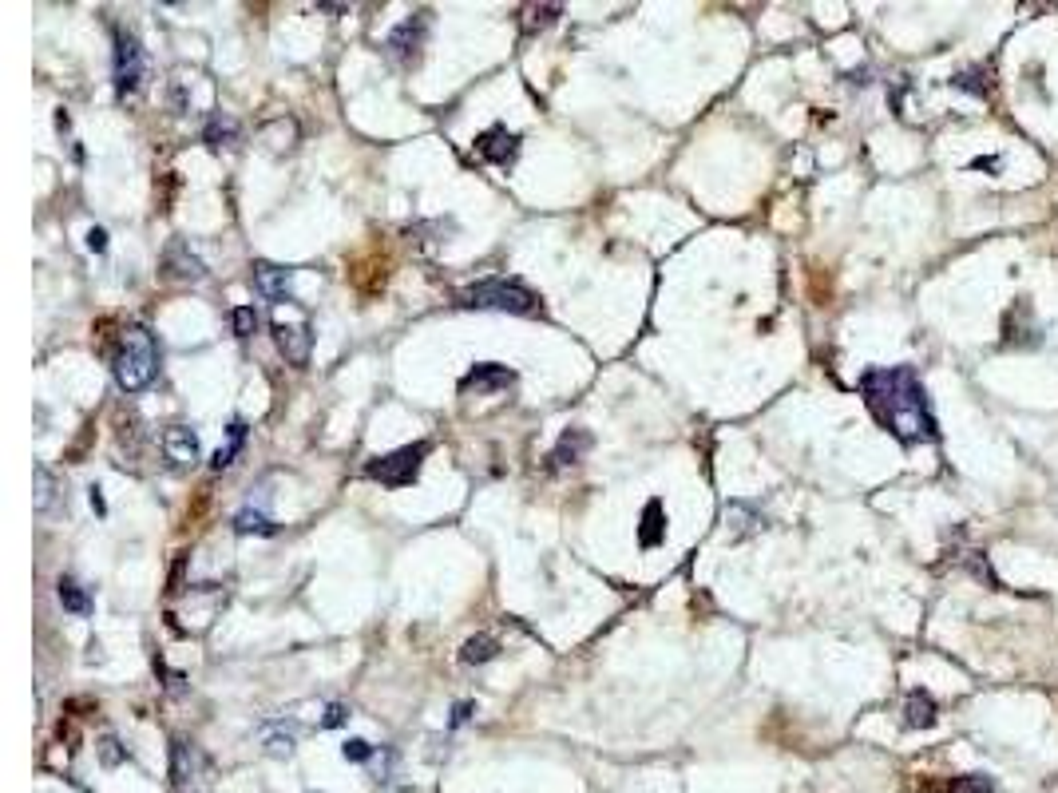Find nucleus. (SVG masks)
I'll return each mask as SVG.
<instances>
[{"label": "nucleus", "instance_id": "8", "mask_svg": "<svg viewBox=\"0 0 1058 793\" xmlns=\"http://www.w3.org/2000/svg\"><path fill=\"white\" fill-rule=\"evenodd\" d=\"M211 270H207V262L183 242V238H175L171 246H167V254H163V278L167 282H203Z\"/></svg>", "mask_w": 1058, "mask_h": 793}, {"label": "nucleus", "instance_id": "21", "mask_svg": "<svg viewBox=\"0 0 1058 793\" xmlns=\"http://www.w3.org/2000/svg\"><path fill=\"white\" fill-rule=\"evenodd\" d=\"M234 532H242V536H250V532H258V536H274L278 528H274V520H270L266 512H258V508H242V512L234 516Z\"/></svg>", "mask_w": 1058, "mask_h": 793}, {"label": "nucleus", "instance_id": "19", "mask_svg": "<svg viewBox=\"0 0 1058 793\" xmlns=\"http://www.w3.org/2000/svg\"><path fill=\"white\" fill-rule=\"evenodd\" d=\"M238 135H242V131H238V123H234L230 115H222V112L211 115V123L203 127V139H207L211 147H230V143H238Z\"/></svg>", "mask_w": 1058, "mask_h": 793}, {"label": "nucleus", "instance_id": "29", "mask_svg": "<svg viewBox=\"0 0 1058 793\" xmlns=\"http://www.w3.org/2000/svg\"><path fill=\"white\" fill-rule=\"evenodd\" d=\"M123 758H127V754H123V750H119V742L107 734L104 742H100V762H104V766H119Z\"/></svg>", "mask_w": 1058, "mask_h": 793}, {"label": "nucleus", "instance_id": "20", "mask_svg": "<svg viewBox=\"0 0 1058 793\" xmlns=\"http://www.w3.org/2000/svg\"><path fill=\"white\" fill-rule=\"evenodd\" d=\"M230 441H226V449H218L211 460V468L214 472H222V468H230L234 464V456L242 453V445H246V421H230Z\"/></svg>", "mask_w": 1058, "mask_h": 793}, {"label": "nucleus", "instance_id": "33", "mask_svg": "<svg viewBox=\"0 0 1058 793\" xmlns=\"http://www.w3.org/2000/svg\"><path fill=\"white\" fill-rule=\"evenodd\" d=\"M971 167H975V171H1003V155H983V159H975Z\"/></svg>", "mask_w": 1058, "mask_h": 793}, {"label": "nucleus", "instance_id": "24", "mask_svg": "<svg viewBox=\"0 0 1058 793\" xmlns=\"http://www.w3.org/2000/svg\"><path fill=\"white\" fill-rule=\"evenodd\" d=\"M32 480H36V512H48V504H52V492H56V484H52V472L44 468V464H36L32 468Z\"/></svg>", "mask_w": 1058, "mask_h": 793}, {"label": "nucleus", "instance_id": "4", "mask_svg": "<svg viewBox=\"0 0 1058 793\" xmlns=\"http://www.w3.org/2000/svg\"><path fill=\"white\" fill-rule=\"evenodd\" d=\"M270 326H274V341H278V349L286 353V361H294V365H306V361H310L314 334H310V318H306V310H302L298 302L274 306Z\"/></svg>", "mask_w": 1058, "mask_h": 793}, {"label": "nucleus", "instance_id": "1", "mask_svg": "<svg viewBox=\"0 0 1058 793\" xmlns=\"http://www.w3.org/2000/svg\"><path fill=\"white\" fill-rule=\"evenodd\" d=\"M860 397L868 405V413L880 421V429H888L900 445H928L940 441L936 429V413L928 405V393L916 377L912 365H888V369H868L860 377Z\"/></svg>", "mask_w": 1058, "mask_h": 793}, {"label": "nucleus", "instance_id": "27", "mask_svg": "<svg viewBox=\"0 0 1058 793\" xmlns=\"http://www.w3.org/2000/svg\"><path fill=\"white\" fill-rule=\"evenodd\" d=\"M341 754H345V762H369V758H373V746H369L365 738H349V742L341 746Z\"/></svg>", "mask_w": 1058, "mask_h": 793}, {"label": "nucleus", "instance_id": "14", "mask_svg": "<svg viewBox=\"0 0 1058 793\" xmlns=\"http://www.w3.org/2000/svg\"><path fill=\"white\" fill-rule=\"evenodd\" d=\"M587 449H591V433H587V429H567V433L559 437V445L551 449V456H547V460H551L547 468H551V472H559V468H571V464H579V460H583V453H587Z\"/></svg>", "mask_w": 1058, "mask_h": 793}, {"label": "nucleus", "instance_id": "23", "mask_svg": "<svg viewBox=\"0 0 1058 793\" xmlns=\"http://www.w3.org/2000/svg\"><path fill=\"white\" fill-rule=\"evenodd\" d=\"M955 92H967V96H987V84H983V68H967V72H955L952 76Z\"/></svg>", "mask_w": 1058, "mask_h": 793}, {"label": "nucleus", "instance_id": "32", "mask_svg": "<svg viewBox=\"0 0 1058 793\" xmlns=\"http://www.w3.org/2000/svg\"><path fill=\"white\" fill-rule=\"evenodd\" d=\"M88 250H92V254H104L107 250V230L104 227L88 230Z\"/></svg>", "mask_w": 1058, "mask_h": 793}, {"label": "nucleus", "instance_id": "17", "mask_svg": "<svg viewBox=\"0 0 1058 793\" xmlns=\"http://www.w3.org/2000/svg\"><path fill=\"white\" fill-rule=\"evenodd\" d=\"M56 595H60V607H64V611H72V615H92V595H88L72 575H64V579L56 583Z\"/></svg>", "mask_w": 1058, "mask_h": 793}, {"label": "nucleus", "instance_id": "13", "mask_svg": "<svg viewBox=\"0 0 1058 793\" xmlns=\"http://www.w3.org/2000/svg\"><path fill=\"white\" fill-rule=\"evenodd\" d=\"M203 766H207V758L199 754V746H191V742H183V738L171 742V782H175V786H187L191 778H199Z\"/></svg>", "mask_w": 1058, "mask_h": 793}, {"label": "nucleus", "instance_id": "16", "mask_svg": "<svg viewBox=\"0 0 1058 793\" xmlns=\"http://www.w3.org/2000/svg\"><path fill=\"white\" fill-rule=\"evenodd\" d=\"M662 540H666V512H662V504H658V500H650V504L642 508L638 544H642V548H658Z\"/></svg>", "mask_w": 1058, "mask_h": 793}, {"label": "nucleus", "instance_id": "30", "mask_svg": "<svg viewBox=\"0 0 1058 793\" xmlns=\"http://www.w3.org/2000/svg\"><path fill=\"white\" fill-rule=\"evenodd\" d=\"M345 718H349V710H345L341 702H333V706L325 710V718H321V726H325V730H333V726H341Z\"/></svg>", "mask_w": 1058, "mask_h": 793}, {"label": "nucleus", "instance_id": "7", "mask_svg": "<svg viewBox=\"0 0 1058 793\" xmlns=\"http://www.w3.org/2000/svg\"><path fill=\"white\" fill-rule=\"evenodd\" d=\"M143 84V48L135 40V32L115 28V92L131 96Z\"/></svg>", "mask_w": 1058, "mask_h": 793}, {"label": "nucleus", "instance_id": "26", "mask_svg": "<svg viewBox=\"0 0 1058 793\" xmlns=\"http://www.w3.org/2000/svg\"><path fill=\"white\" fill-rule=\"evenodd\" d=\"M952 793H995V778L987 774H963L952 782Z\"/></svg>", "mask_w": 1058, "mask_h": 793}, {"label": "nucleus", "instance_id": "5", "mask_svg": "<svg viewBox=\"0 0 1058 793\" xmlns=\"http://www.w3.org/2000/svg\"><path fill=\"white\" fill-rule=\"evenodd\" d=\"M424 456H428V445H424V441L405 445V449H397V453H389V456H373V460L365 464V476L377 480V484H385V488H405V484H413V480L421 476Z\"/></svg>", "mask_w": 1058, "mask_h": 793}, {"label": "nucleus", "instance_id": "22", "mask_svg": "<svg viewBox=\"0 0 1058 793\" xmlns=\"http://www.w3.org/2000/svg\"><path fill=\"white\" fill-rule=\"evenodd\" d=\"M559 12H563V4H531V8H524V16H528V20H524V32L535 36V32L551 28Z\"/></svg>", "mask_w": 1058, "mask_h": 793}, {"label": "nucleus", "instance_id": "15", "mask_svg": "<svg viewBox=\"0 0 1058 793\" xmlns=\"http://www.w3.org/2000/svg\"><path fill=\"white\" fill-rule=\"evenodd\" d=\"M936 722V698L928 690H912L904 698V726L908 730H928Z\"/></svg>", "mask_w": 1058, "mask_h": 793}, {"label": "nucleus", "instance_id": "31", "mask_svg": "<svg viewBox=\"0 0 1058 793\" xmlns=\"http://www.w3.org/2000/svg\"><path fill=\"white\" fill-rule=\"evenodd\" d=\"M472 710H476V702H456V710H452V722H448V726H452V730H456V726H464V722L472 718Z\"/></svg>", "mask_w": 1058, "mask_h": 793}, {"label": "nucleus", "instance_id": "3", "mask_svg": "<svg viewBox=\"0 0 1058 793\" xmlns=\"http://www.w3.org/2000/svg\"><path fill=\"white\" fill-rule=\"evenodd\" d=\"M456 302H460L464 310H500V314H520V318L543 314L539 298L531 294L524 282H516V278H500V274L464 286V290L456 294Z\"/></svg>", "mask_w": 1058, "mask_h": 793}, {"label": "nucleus", "instance_id": "34", "mask_svg": "<svg viewBox=\"0 0 1058 793\" xmlns=\"http://www.w3.org/2000/svg\"><path fill=\"white\" fill-rule=\"evenodd\" d=\"M88 500H92V508H96V512H100V516H107L104 492H100V488H96V484H92V488H88Z\"/></svg>", "mask_w": 1058, "mask_h": 793}, {"label": "nucleus", "instance_id": "6", "mask_svg": "<svg viewBox=\"0 0 1058 793\" xmlns=\"http://www.w3.org/2000/svg\"><path fill=\"white\" fill-rule=\"evenodd\" d=\"M428 24H432V12H428V8L413 12L409 20H401V24L389 32V40H385L389 60H397V64H417V60H421L424 36H428Z\"/></svg>", "mask_w": 1058, "mask_h": 793}, {"label": "nucleus", "instance_id": "18", "mask_svg": "<svg viewBox=\"0 0 1058 793\" xmlns=\"http://www.w3.org/2000/svg\"><path fill=\"white\" fill-rule=\"evenodd\" d=\"M496 655H500V639H492V635H472V639L460 647V663H468V667L492 663Z\"/></svg>", "mask_w": 1058, "mask_h": 793}, {"label": "nucleus", "instance_id": "10", "mask_svg": "<svg viewBox=\"0 0 1058 793\" xmlns=\"http://www.w3.org/2000/svg\"><path fill=\"white\" fill-rule=\"evenodd\" d=\"M294 270H286V266H274V262H258L254 266V290L266 298V302H274V306H286V302H294Z\"/></svg>", "mask_w": 1058, "mask_h": 793}, {"label": "nucleus", "instance_id": "9", "mask_svg": "<svg viewBox=\"0 0 1058 793\" xmlns=\"http://www.w3.org/2000/svg\"><path fill=\"white\" fill-rule=\"evenodd\" d=\"M520 143H524L520 131H508L504 123H496V127H488V131L476 135V155L488 159V163H496V167H508L520 155Z\"/></svg>", "mask_w": 1058, "mask_h": 793}, {"label": "nucleus", "instance_id": "28", "mask_svg": "<svg viewBox=\"0 0 1058 793\" xmlns=\"http://www.w3.org/2000/svg\"><path fill=\"white\" fill-rule=\"evenodd\" d=\"M266 754H274V758H290V754H294V734H270V738H266Z\"/></svg>", "mask_w": 1058, "mask_h": 793}, {"label": "nucleus", "instance_id": "2", "mask_svg": "<svg viewBox=\"0 0 1058 793\" xmlns=\"http://www.w3.org/2000/svg\"><path fill=\"white\" fill-rule=\"evenodd\" d=\"M159 338L147 330V326H127L119 334V345L111 353V373H115V385L123 393H143L155 377H159Z\"/></svg>", "mask_w": 1058, "mask_h": 793}, {"label": "nucleus", "instance_id": "11", "mask_svg": "<svg viewBox=\"0 0 1058 793\" xmlns=\"http://www.w3.org/2000/svg\"><path fill=\"white\" fill-rule=\"evenodd\" d=\"M516 381V373L508 365H496V361H484V365H472L464 377H460V393H496V389H508Z\"/></svg>", "mask_w": 1058, "mask_h": 793}, {"label": "nucleus", "instance_id": "25", "mask_svg": "<svg viewBox=\"0 0 1058 793\" xmlns=\"http://www.w3.org/2000/svg\"><path fill=\"white\" fill-rule=\"evenodd\" d=\"M230 330H234L238 338H250V334L258 330V310H254V306H238V310H230Z\"/></svg>", "mask_w": 1058, "mask_h": 793}, {"label": "nucleus", "instance_id": "12", "mask_svg": "<svg viewBox=\"0 0 1058 793\" xmlns=\"http://www.w3.org/2000/svg\"><path fill=\"white\" fill-rule=\"evenodd\" d=\"M163 453H167V460H175L179 468H191V464H199V433L195 429H187V425H171L167 433H163Z\"/></svg>", "mask_w": 1058, "mask_h": 793}]
</instances>
